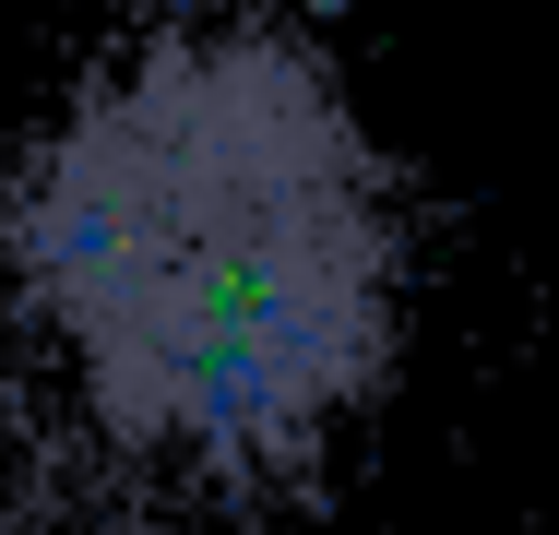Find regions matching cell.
<instances>
[{
	"instance_id": "1",
	"label": "cell",
	"mask_w": 559,
	"mask_h": 535,
	"mask_svg": "<svg viewBox=\"0 0 559 535\" xmlns=\"http://www.w3.org/2000/svg\"><path fill=\"white\" fill-rule=\"evenodd\" d=\"M0 298L108 452L274 500L405 369V179L310 24L167 12L12 143Z\"/></svg>"
}]
</instances>
